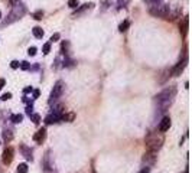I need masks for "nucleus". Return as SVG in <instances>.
I'll use <instances>...</instances> for the list:
<instances>
[{
    "label": "nucleus",
    "instance_id": "1",
    "mask_svg": "<svg viewBox=\"0 0 192 173\" xmlns=\"http://www.w3.org/2000/svg\"><path fill=\"white\" fill-rule=\"evenodd\" d=\"M176 92H178L176 85H170V86H168V88H165L163 91H160V92L154 97V101L158 104V108L160 113L166 111V110L173 104L175 97H176Z\"/></svg>",
    "mask_w": 192,
    "mask_h": 173
},
{
    "label": "nucleus",
    "instance_id": "2",
    "mask_svg": "<svg viewBox=\"0 0 192 173\" xmlns=\"http://www.w3.org/2000/svg\"><path fill=\"white\" fill-rule=\"evenodd\" d=\"M163 134L162 133H147V136L144 137V143H146L147 151H156L162 147L163 144Z\"/></svg>",
    "mask_w": 192,
    "mask_h": 173
},
{
    "label": "nucleus",
    "instance_id": "3",
    "mask_svg": "<svg viewBox=\"0 0 192 173\" xmlns=\"http://www.w3.org/2000/svg\"><path fill=\"white\" fill-rule=\"evenodd\" d=\"M25 12H26V7H25L22 3L15 4V6H13V9H12V12L9 13L8 19L3 22V26H6V25H10V23L16 22V20H19L20 17H23Z\"/></svg>",
    "mask_w": 192,
    "mask_h": 173
},
{
    "label": "nucleus",
    "instance_id": "4",
    "mask_svg": "<svg viewBox=\"0 0 192 173\" xmlns=\"http://www.w3.org/2000/svg\"><path fill=\"white\" fill-rule=\"evenodd\" d=\"M169 9H170L169 4H153V6H150V9H149V13L156 16V17H163V19H166V16L169 13Z\"/></svg>",
    "mask_w": 192,
    "mask_h": 173
},
{
    "label": "nucleus",
    "instance_id": "5",
    "mask_svg": "<svg viewBox=\"0 0 192 173\" xmlns=\"http://www.w3.org/2000/svg\"><path fill=\"white\" fill-rule=\"evenodd\" d=\"M64 88H65V82L64 81H57L55 82V85H53L52 91H51V95H49V104H53V102L58 101V98L62 95V92H64Z\"/></svg>",
    "mask_w": 192,
    "mask_h": 173
},
{
    "label": "nucleus",
    "instance_id": "6",
    "mask_svg": "<svg viewBox=\"0 0 192 173\" xmlns=\"http://www.w3.org/2000/svg\"><path fill=\"white\" fill-rule=\"evenodd\" d=\"M13 157H15V150H13V147H6L3 150V154H2V163L4 166H9L12 162H13Z\"/></svg>",
    "mask_w": 192,
    "mask_h": 173
},
{
    "label": "nucleus",
    "instance_id": "7",
    "mask_svg": "<svg viewBox=\"0 0 192 173\" xmlns=\"http://www.w3.org/2000/svg\"><path fill=\"white\" fill-rule=\"evenodd\" d=\"M186 64H188V59H181V61H179V62L176 64V67L170 69V75H172V77L181 75L182 72H184L185 67H186Z\"/></svg>",
    "mask_w": 192,
    "mask_h": 173
},
{
    "label": "nucleus",
    "instance_id": "8",
    "mask_svg": "<svg viewBox=\"0 0 192 173\" xmlns=\"http://www.w3.org/2000/svg\"><path fill=\"white\" fill-rule=\"evenodd\" d=\"M45 139H46V130L45 128H41V130H38V131L33 134L35 143H38V144H42L43 141H45Z\"/></svg>",
    "mask_w": 192,
    "mask_h": 173
},
{
    "label": "nucleus",
    "instance_id": "9",
    "mask_svg": "<svg viewBox=\"0 0 192 173\" xmlns=\"http://www.w3.org/2000/svg\"><path fill=\"white\" fill-rule=\"evenodd\" d=\"M170 127V118L169 117H163L162 120H160V123H159V133H165L168 131Z\"/></svg>",
    "mask_w": 192,
    "mask_h": 173
},
{
    "label": "nucleus",
    "instance_id": "10",
    "mask_svg": "<svg viewBox=\"0 0 192 173\" xmlns=\"http://www.w3.org/2000/svg\"><path fill=\"white\" fill-rule=\"evenodd\" d=\"M181 10H182L181 6H175V9H173V10H172V6H170L169 13H168V16H166V19L175 20L176 17H179V15H181Z\"/></svg>",
    "mask_w": 192,
    "mask_h": 173
},
{
    "label": "nucleus",
    "instance_id": "11",
    "mask_svg": "<svg viewBox=\"0 0 192 173\" xmlns=\"http://www.w3.org/2000/svg\"><path fill=\"white\" fill-rule=\"evenodd\" d=\"M188 23H189L188 16H185L184 20H182L181 25H179V32H181L182 38H185V36H186V33H188Z\"/></svg>",
    "mask_w": 192,
    "mask_h": 173
},
{
    "label": "nucleus",
    "instance_id": "12",
    "mask_svg": "<svg viewBox=\"0 0 192 173\" xmlns=\"http://www.w3.org/2000/svg\"><path fill=\"white\" fill-rule=\"evenodd\" d=\"M143 162L146 163V165H153V163L156 162V153H154V151H147L143 156Z\"/></svg>",
    "mask_w": 192,
    "mask_h": 173
},
{
    "label": "nucleus",
    "instance_id": "13",
    "mask_svg": "<svg viewBox=\"0 0 192 173\" xmlns=\"http://www.w3.org/2000/svg\"><path fill=\"white\" fill-rule=\"evenodd\" d=\"M93 6H94L93 3H85V4H83V6H79V7H77V10L72 13V17H77V16H79L81 13H84L87 9H91Z\"/></svg>",
    "mask_w": 192,
    "mask_h": 173
},
{
    "label": "nucleus",
    "instance_id": "14",
    "mask_svg": "<svg viewBox=\"0 0 192 173\" xmlns=\"http://www.w3.org/2000/svg\"><path fill=\"white\" fill-rule=\"evenodd\" d=\"M20 150H22V153H23V156L28 159V160H33V156H32V150H30L29 147H26L25 144H20Z\"/></svg>",
    "mask_w": 192,
    "mask_h": 173
},
{
    "label": "nucleus",
    "instance_id": "15",
    "mask_svg": "<svg viewBox=\"0 0 192 173\" xmlns=\"http://www.w3.org/2000/svg\"><path fill=\"white\" fill-rule=\"evenodd\" d=\"M59 120H61L59 117H58L57 114L52 113V114H49V116L45 118V123H46V124H55V123H58Z\"/></svg>",
    "mask_w": 192,
    "mask_h": 173
},
{
    "label": "nucleus",
    "instance_id": "16",
    "mask_svg": "<svg viewBox=\"0 0 192 173\" xmlns=\"http://www.w3.org/2000/svg\"><path fill=\"white\" fill-rule=\"evenodd\" d=\"M3 139L6 143H10L12 140H13V133L10 131V130H8V128H4L3 130Z\"/></svg>",
    "mask_w": 192,
    "mask_h": 173
},
{
    "label": "nucleus",
    "instance_id": "17",
    "mask_svg": "<svg viewBox=\"0 0 192 173\" xmlns=\"http://www.w3.org/2000/svg\"><path fill=\"white\" fill-rule=\"evenodd\" d=\"M32 33H33L35 38H38V39L43 38V30H42V27H39V26H35L33 29H32Z\"/></svg>",
    "mask_w": 192,
    "mask_h": 173
},
{
    "label": "nucleus",
    "instance_id": "18",
    "mask_svg": "<svg viewBox=\"0 0 192 173\" xmlns=\"http://www.w3.org/2000/svg\"><path fill=\"white\" fill-rule=\"evenodd\" d=\"M74 118H75V114H74V113L62 114V117H61V120H62V121H68V123H71V121H74Z\"/></svg>",
    "mask_w": 192,
    "mask_h": 173
},
{
    "label": "nucleus",
    "instance_id": "19",
    "mask_svg": "<svg viewBox=\"0 0 192 173\" xmlns=\"http://www.w3.org/2000/svg\"><path fill=\"white\" fill-rule=\"evenodd\" d=\"M10 120L13 121V123H16V124H19V123H22L23 116L22 114H13V116L10 117Z\"/></svg>",
    "mask_w": 192,
    "mask_h": 173
},
{
    "label": "nucleus",
    "instance_id": "20",
    "mask_svg": "<svg viewBox=\"0 0 192 173\" xmlns=\"http://www.w3.org/2000/svg\"><path fill=\"white\" fill-rule=\"evenodd\" d=\"M162 75H163V77H162L160 79H159V82H160V84H163V82L166 81V79H168V78L170 77V69H165V71L162 72Z\"/></svg>",
    "mask_w": 192,
    "mask_h": 173
},
{
    "label": "nucleus",
    "instance_id": "21",
    "mask_svg": "<svg viewBox=\"0 0 192 173\" xmlns=\"http://www.w3.org/2000/svg\"><path fill=\"white\" fill-rule=\"evenodd\" d=\"M28 170H29V167H28L26 163H20L18 166V173H28Z\"/></svg>",
    "mask_w": 192,
    "mask_h": 173
},
{
    "label": "nucleus",
    "instance_id": "22",
    "mask_svg": "<svg viewBox=\"0 0 192 173\" xmlns=\"http://www.w3.org/2000/svg\"><path fill=\"white\" fill-rule=\"evenodd\" d=\"M68 48H69V42L62 41V43H61V51H62V53H68Z\"/></svg>",
    "mask_w": 192,
    "mask_h": 173
},
{
    "label": "nucleus",
    "instance_id": "23",
    "mask_svg": "<svg viewBox=\"0 0 192 173\" xmlns=\"http://www.w3.org/2000/svg\"><path fill=\"white\" fill-rule=\"evenodd\" d=\"M129 26H130V22H129V20H124V22H123L120 26H119V30H120V32H126Z\"/></svg>",
    "mask_w": 192,
    "mask_h": 173
},
{
    "label": "nucleus",
    "instance_id": "24",
    "mask_svg": "<svg viewBox=\"0 0 192 173\" xmlns=\"http://www.w3.org/2000/svg\"><path fill=\"white\" fill-rule=\"evenodd\" d=\"M100 6H101V10H106V9H109V6H111V3H110V0H101Z\"/></svg>",
    "mask_w": 192,
    "mask_h": 173
},
{
    "label": "nucleus",
    "instance_id": "25",
    "mask_svg": "<svg viewBox=\"0 0 192 173\" xmlns=\"http://www.w3.org/2000/svg\"><path fill=\"white\" fill-rule=\"evenodd\" d=\"M42 17H43V12H42V10H36L33 13V19L35 20H41Z\"/></svg>",
    "mask_w": 192,
    "mask_h": 173
},
{
    "label": "nucleus",
    "instance_id": "26",
    "mask_svg": "<svg viewBox=\"0 0 192 173\" xmlns=\"http://www.w3.org/2000/svg\"><path fill=\"white\" fill-rule=\"evenodd\" d=\"M30 118H32V121H33L35 124H39V123H41V116H39V114H32Z\"/></svg>",
    "mask_w": 192,
    "mask_h": 173
},
{
    "label": "nucleus",
    "instance_id": "27",
    "mask_svg": "<svg viewBox=\"0 0 192 173\" xmlns=\"http://www.w3.org/2000/svg\"><path fill=\"white\" fill-rule=\"evenodd\" d=\"M68 6L72 7V9L78 7V0H68Z\"/></svg>",
    "mask_w": 192,
    "mask_h": 173
},
{
    "label": "nucleus",
    "instance_id": "28",
    "mask_svg": "<svg viewBox=\"0 0 192 173\" xmlns=\"http://www.w3.org/2000/svg\"><path fill=\"white\" fill-rule=\"evenodd\" d=\"M36 51H38V49L35 48V46H30V48L28 49V53H29L30 57H35V55H36Z\"/></svg>",
    "mask_w": 192,
    "mask_h": 173
},
{
    "label": "nucleus",
    "instance_id": "29",
    "mask_svg": "<svg viewBox=\"0 0 192 173\" xmlns=\"http://www.w3.org/2000/svg\"><path fill=\"white\" fill-rule=\"evenodd\" d=\"M10 98H12V94L10 92H6V94H3L2 97H0V100H2V101H8V100H10Z\"/></svg>",
    "mask_w": 192,
    "mask_h": 173
},
{
    "label": "nucleus",
    "instance_id": "30",
    "mask_svg": "<svg viewBox=\"0 0 192 173\" xmlns=\"http://www.w3.org/2000/svg\"><path fill=\"white\" fill-rule=\"evenodd\" d=\"M22 69H30V65H29V62H26V61H23V62H20V65H19Z\"/></svg>",
    "mask_w": 192,
    "mask_h": 173
},
{
    "label": "nucleus",
    "instance_id": "31",
    "mask_svg": "<svg viewBox=\"0 0 192 173\" xmlns=\"http://www.w3.org/2000/svg\"><path fill=\"white\" fill-rule=\"evenodd\" d=\"M42 51H43V53H49V51H51V43H45L43 45V48H42Z\"/></svg>",
    "mask_w": 192,
    "mask_h": 173
},
{
    "label": "nucleus",
    "instance_id": "32",
    "mask_svg": "<svg viewBox=\"0 0 192 173\" xmlns=\"http://www.w3.org/2000/svg\"><path fill=\"white\" fill-rule=\"evenodd\" d=\"M59 38H61V35H59V33H53L52 36H51V42H49V43H52V42H57Z\"/></svg>",
    "mask_w": 192,
    "mask_h": 173
},
{
    "label": "nucleus",
    "instance_id": "33",
    "mask_svg": "<svg viewBox=\"0 0 192 173\" xmlns=\"http://www.w3.org/2000/svg\"><path fill=\"white\" fill-rule=\"evenodd\" d=\"M19 62H18V61H12V62H10V67L12 68H13V69H18V68H19Z\"/></svg>",
    "mask_w": 192,
    "mask_h": 173
},
{
    "label": "nucleus",
    "instance_id": "34",
    "mask_svg": "<svg viewBox=\"0 0 192 173\" xmlns=\"http://www.w3.org/2000/svg\"><path fill=\"white\" fill-rule=\"evenodd\" d=\"M139 173H150V167H149V166H146V167H143V169L140 170Z\"/></svg>",
    "mask_w": 192,
    "mask_h": 173
},
{
    "label": "nucleus",
    "instance_id": "35",
    "mask_svg": "<svg viewBox=\"0 0 192 173\" xmlns=\"http://www.w3.org/2000/svg\"><path fill=\"white\" fill-rule=\"evenodd\" d=\"M126 2H127V0H119V3H117V4H119V6H117V7H119V9H120V7H123V6H124V4H126Z\"/></svg>",
    "mask_w": 192,
    "mask_h": 173
},
{
    "label": "nucleus",
    "instance_id": "36",
    "mask_svg": "<svg viewBox=\"0 0 192 173\" xmlns=\"http://www.w3.org/2000/svg\"><path fill=\"white\" fill-rule=\"evenodd\" d=\"M23 92H25V94H28V92H32V86H26V88L23 90Z\"/></svg>",
    "mask_w": 192,
    "mask_h": 173
},
{
    "label": "nucleus",
    "instance_id": "37",
    "mask_svg": "<svg viewBox=\"0 0 192 173\" xmlns=\"http://www.w3.org/2000/svg\"><path fill=\"white\" fill-rule=\"evenodd\" d=\"M4 84H6V81L0 78V90H2V88H3V86H4Z\"/></svg>",
    "mask_w": 192,
    "mask_h": 173
},
{
    "label": "nucleus",
    "instance_id": "38",
    "mask_svg": "<svg viewBox=\"0 0 192 173\" xmlns=\"http://www.w3.org/2000/svg\"><path fill=\"white\" fill-rule=\"evenodd\" d=\"M33 97H35V98H38V97H39V90H35V91H33Z\"/></svg>",
    "mask_w": 192,
    "mask_h": 173
},
{
    "label": "nucleus",
    "instance_id": "39",
    "mask_svg": "<svg viewBox=\"0 0 192 173\" xmlns=\"http://www.w3.org/2000/svg\"><path fill=\"white\" fill-rule=\"evenodd\" d=\"M9 2H10V3L13 4V6H15V4H18V3H19V0H9Z\"/></svg>",
    "mask_w": 192,
    "mask_h": 173
},
{
    "label": "nucleus",
    "instance_id": "40",
    "mask_svg": "<svg viewBox=\"0 0 192 173\" xmlns=\"http://www.w3.org/2000/svg\"><path fill=\"white\" fill-rule=\"evenodd\" d=\"M149 2H158V0H149Z\"/></svg>",
    "mask_w": 192,
    "mask_h": 173
},
{
    "label": "nucleus",
    "instance_id": "41",
    "mask_svg": "<svg viewBox=\"0 0 192 173\" xmlns=\"http://www.w3.org/2000/svg\"><path fill=\"white\" fill-rule=\"evenodd\" d=\"M184 173H188V169H186V170H185V172Z\"/></svg>",
    "mask_w": 192,
    "mask_h": 173
},
{
    "label": "nucleus",
    "instance_id": "42",
    "mask_svg": "<svg viewBox=\"0 0 192 173\" xmlns=\"http://www.w3.org/2000/svg\"><path fill=\"white\" fill-rule=\"evenodd\" d=\"M0 19H2V12H0Z\"/></svg>",
    "mask_w": 192,
    "mask_h": 173
}]
</instances>
